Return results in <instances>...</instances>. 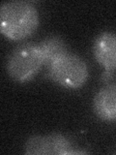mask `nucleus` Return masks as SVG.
Listing matches in <instances>:
<instances>
[{
  "label": "nucleus",
  "mask_w": 116,
  "mask_h": 155,
  "mask_svg": "<svg viewBox=\"0 0 116 155\" xmlns=\"http://www.w3.org/2000/svg\"><path fill=\"white\" fill-rule=\"evenodd\" d=\"M94 110L101 119L116 121V84H108L99 90L94 98Z\"/></svg>",
  "instance_id": "6"
},
{
  "label": "nucleus",
  "mask_w": 116,
  "mask_h": 155,
  "mask_svg": "<svg viewBox=\"0 0 116 155\" xmlns=\"http://www.w3.org/2000/svg\"><path fill=\"white\" fill-rule=\"evenodd\" d=\"M93 48L96 60L105 69L103 78L108 79L116 69V34L102 33L96 39Z\"/></svg>",
  "instance_id": "5"
},
{
  "label": "nucleus",
  "mask_w": 116,
  "mask_h": 155,
  "mask_svg": "<svg viewBox=\"0 0 116 155\" xmlns=\"http://www.w3.org/2000/svg\"><path fill=\"white\" fill-rule=\"evenodd\" d=\"M38 46L43 55L44 65L47 67L68 53L65 42L57 36L46 38Z\"/></svg>",
  "instance_id": "7"
},
{
  "label": "nucleus",
  "mask_w": 116,
  "mask_h": 155,
  "mask_svg": "<svg viewBox=\"0 0 116 155\" xmlns=\"http://www.w3.org/2000/svg\"><path fill=\"white\" fill-rule=\"evenodd\" d=\"M39 15L34 5L27 1H11L0 7V30L11 40H22L35 32Z\"/></svg>",
  "instance_id": "1"
},
{
  "label": "nucleus",
  "mask_w": 116,
  "mask_h": 155,
  "mask_svg": "<svg viewBox=\"0 0 116 155\" xmlns=\"http://www.w3.org/2000/svg\"><path fill=\"white\" fill-rule=\"evenodd\" d=\"M48 78L67 88H79L88 79V67L79 56L67 53L48 66Z\"/></svg>",
  "instance_id": "3"
},
{
  "label": "nucleus",
  "mask_w": 116,
  "mask_h": 155,
  "mask_svg": "<svg viewBox=\"0 0 116 155\" xmlns=\"http://www.w3.org/2000/svg\"><path fill=\"white\" fill-rule=\"evenodd\" d=\"M69 139L61 134H51L47 136H35L25 143L24 152L27 155H66L85 153L72 149Z\"/></svg>",
  "instance_id": "4"
},
{
  "label": "nucleus",
  "mask_w": 116,
  "mask_h": 155,
  "mask_svg": "<svg viewBox=\"0 0 116 155\" xmlns=\"http://www.w3.org/2000/svg\"><path fill=\"white\" fill-rule=\"evenodd\" d=\"M44 65L42 52L38 45L25 44L18 47L9 56L7 71L14 81H30Z\"/></svg>",
  "instance_id": "2"
}]
</instances>
